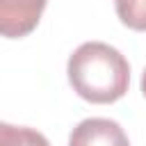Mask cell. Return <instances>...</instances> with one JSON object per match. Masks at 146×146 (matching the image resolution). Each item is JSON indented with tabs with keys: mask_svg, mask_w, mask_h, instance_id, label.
<instances>
[{
	"mask_svg": "<svg viewBox=\"0 0 146 146\" xmlns=\"http://www.w3.org/2000/svg\"><path fill=\"white\" fill-rule=\"evenodd\" d=\"M73 91L96 105L116 103L125 96L130 84L128 59L110 43L87 41L73 50L66 64Z\"/></svg>",
	"mask_w": 146,
	"mask_h": 146,
	"instance_id": "obj_1",
	"label": "cell"
},
{
	"mask_svg": "<svg viewBox=\"0 0 146 146\" xmlns=\"http://www.w3.org/2000/svg\"><path fill=\"white\" fill-rule=\"evenodd\" d=\"M48 0H0V36H27L41 21Z\"/></svg>",
	"mask_w": 146,
	"mask_h": 146,
	"instance_id": "obj_2",
	"label": "cell"
},
{
	"mask_svg": "<svg viewBox=\"0 0 146 146\" xmlns=\"http://www.w3.org/2000/svg\"><path fill=\"white\" fill-rule=\"evenodd\" d=\"M68 146H130V141L125 130L116 121L94 116L80 121L71 130Z\"/></svg>",
	"mask_w": 146,
	"mask_h": 146,
	"instance_id": "obj_3",
	"label": "cell"
},
{
	"mask_svg": "<svg viewBox=\"0 0 146 146\" xmlns=\"http://www.w3.org/2000/svg\"><path fill=\"white\" fill-rule=\"evenodd\" d=\"M0 146H50V141L34 128L0 121Z\"/></svg>",
	"mask_w": 146,
	"mask_h": 146,
	"instance_id": "obj_4",
	"label": "cell"
},
{
	"mask_svg": "<svg viewBox=\"0 0 146 146\" xmlns=\"http://www.w3.org/2000/svg\"><path fill=\"white\" fill-rule=\"evenodd\" d=\"M116 16L135 32H146V0H114Z\"/></svg>",
	"mask_w": 146,
	"mask_h": 146,
	"instance_id": "obj_5",
	"label": "cell"
},
{
	"mask_svg": "<svg viewBox=\"0 0 146 146\" xmlns=\"http://www.w3.org/2000/svg\"><path fill=\"white\" fill-rule=\"evenodd\" d=\"M141 94H144V98H146V68H144V73H141Z\"/></svg>",
	"mask_w": 146,
	"mask_h": 146,
	"instance_id": "obj_6",
	"label": "cell"
}]
</instances>
